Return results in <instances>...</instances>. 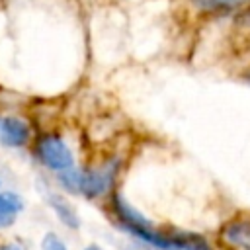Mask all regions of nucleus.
Wrapping results in <instances>:
<instances>
[{
  "label": "nucleus",
  "instance_id": "20e7f679",
  "mask_svg": "<svg viewBox=\"0 0 250 250\" xmlns=\"http://www.w3.org/2000/svg\"><path fill=\"white\" fill-rule=\"evenodd\" d=\"M29 141V125L14 115H0V145L23 146Z\"/></svg>",
  "mask_w": 250,
  "mask_h": 250
},
{
  "label": "nucleus",
  "instance_id": "7ed1b4c3",
  "mask_svg": "<svg viewBox=\"0 0 250 250\" xmlns=\"http://www.w3.org/2000/svg\"><path fill=\"white\" fill-rule=\"evenodd\" d=\"M115 174H117V162L115 160L105 162L100 168H92V170L82 172L80 174V193H84L90 199L104 195L111 188Z\"/></svg>",
  "mask_w": 250,
  "mask_h": 250
},
{
  "label": "nucleus",
  "instance_id": "9d476101",
  "mask_svg": "<svg viewBox=\"0 0 250 250\" xmlns=\"http://www.w3.org/2000/svg\"><path fill=\"white\" fill-rule=\"evenodd\" d=\"M41 248L43 250H66L64 242L55 234V232H47L41 240Z\"/></svg>",
  "mask_w": 250,
  "mask_h": 250
},
{
  "label": "nucleus",
  "instance_id": "f257e3e1",
  "mask_svg": "<svg viewBox=\"0 0 250 250\" xmlns=\"http://www.w3.org/2000/svg\"><path fill=\"white\" fill-rule=\"evenodd\" d=\"M35 154L37 158L51 170H64L70 168L74 158L66 143L57 135H43L35 143Z\"/></svg>",
  "mask_w": 250,
  "mask_h": 250
},
{
  "label": "nucleus",
  "instance_id": "1a4fd4ad",
  "mask_svg": "<svg viewBox=\"0 0 250 250\" xmlns=\"http://www.w3.org/2000/svg\"><path fill=\"white\" fill-rule=\"evenodd\" d=\"M230 21H232V27H234V29L244 31V33H250V4L244 6L242 10H238V12L230 18Z\"/></svg>",
  "mask_w": 250,
  "mask_h": 250
},
{
  "label": "nucleus",
  "instance_id": "423d86ee",
  "mask_svg": "<svg viewBox=\"0 0 250 250\" xmlns=\"http://www.w3.org/2000/svg\"><path fill=\"white\" fill-rule=\"evenodd\" d=\"M47 201L51 205V209L55 211V215L61 219L62 225L70 227V229H78L80 227V219H78V213L74 211V207L59 193H49L47 195Z\"/></svg>",
  "mask_w": 250,
  "mask_h": 250
},
{
  "label": "nucleus",
  "instance_id": "f03ea898",
  "mask_svg": "<svg viewBox=\"0 0 250 250\" xmlns=\"http://www.w3.org/2000/svg\"><path fill=\"white\" fill-rule=\"evenodd\" d=\"M186 8L205 20H221V18H232L238 10L250 4V0H184Z\"/></svg>",
  "mask_w": 250,
  "mask_h": 250
},
{
  "label": "nucleus",
  "instance_id": "6e6552de",
  "mask_svg": "<svg viewBox=\"0 0 250 250\" xmlns=\"http://www.w3.org/2000/svg\"><path fill=\"white\" fill-rule=\"evenodd\" d=\"M80 170H74L72 166L70 168H64V170H59V182L62 184L64 189L72 191V193H80Z\"/></svg>",
  "mask_w": 250,
  "mask_h": 250
},
{
  "label": "nucleus",
  "instance_id": "4468645a",
  "mask_svg": "<svg viewBox=\"0 0 250 250\" xmlns=\"http://www.w3.org/2000/svg\"><path fill=\"white\" fill-rule=\"evenodd\" d=\"M84 250H102V248H100V246H94V244H92V246H88V248H84Z\"/></svg>",
  "mask_w": 250,
  "mask_h": 250
},
{
  "label": "nucleus",
  "instance_id": "0eeeda50",
  "mask_svg": "<svg viewBox=\"0 0 250 250\" xmlns=\"http://www.w3.org/2000/svg\"><path fill=\"white\" fill-rule=\"evenodd\" d=\"M21 207L23 203L16 193H0V229L10 227L16 221Z\"/></svg>",
  "mask_w": 250,
  "mask_h": 250
},
{
  "label": "nucleus",
  "instance_id": "ddd939ff",
  "mask_svg": "<svg viewBox=\"0 0 250 250\" xmlns=\"http://www.w3.org/2000/svg\"><path fill=\"white\" fill-rule=\"evenodd\" d=\"M125 250H146V248H139V246H127Z\"/></svg>",
  "mask_w": 250,
  "mask_h": 250
},
{
  "label": "nucleus",
  "instance_id": "9b49d317",
  "mask_svg": "<svg viewBox=\"0 0 250 250\" xmlns=\"http://www.w3.org/2000/svg\"><path fill=\"white\" fill-rule=\"evenodd\" d=\"M0 250H20V246H16V244H4V246H0Z\"/></svg>",
  "mask_w": 250,
  "mask_h": 250
},
{
  "label": "nucleus",
  "instance_id": "39448f33",
  "mask_svg": "<svg viewBox=\"0 0 250 250\" xmlns=\"http://www.w3.org/2000/svg\"><path fill=\"white\" fill-rule=\"evenodd\" d=\"M223 238L242 250H250V221H230L223 229Z\"/></svg>",
  "mask_w": 250,
  "mask_h": 250
},
{
  "label": "nucleus",
  "instance_id": "f8f14e48",
  "mask_svg": "<svg viewBox=\"0 0 250 250\" xmlns=\"http://www.w3.org/2000/svg\"><path fill=\"white\" fill-rule=\"evenodd\" d=\"M242 78H244V80H246V82L250 84V66H248V68L244 70V74H242Z\"/></svg>",
  "mask_w": 250,
  "mask_h": 250
}]
</instances>
